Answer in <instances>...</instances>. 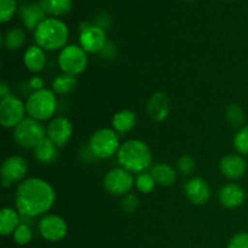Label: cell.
<instances>
[{
    "instance_id": "cell-15",
    "label": "cell",
    "mask_w": 248,
    "mask_h": 248,
    "mask_svg": "<svg viewBox=\"0 0 248 248\" xmlns=\"http://www.w3.org/2000/svg\"><path fill=\"white\" fill-rule=\"evenodd\" d=\"M219 171L225 178L239 179L247 171V162L240 154H228L219 161Z\"/></svg>"
},
{
    "instance_id": "cell-34",
    "label": "cell",
    "mask_w": 248,
    "mask_h": 248,
    "mask_svg": "<svg viewBox=\"0 0 248 248\" xmlns=\"http://www.w3.org/2000/svg\"><path fill=\"white\" fill-rule=\"evenodd\" d=\"M121 207L126 213L135 212L138 208V198L133 194H126L125 198L121 201Z\"/></svg>"
},
{
    "instance_id": "cell-13",
    "label": "cell",
    "mask_w": 248,
    "mask_h": 248,
    "mask_svg": "<svg viewBox=\"0 0 248 248\" xmlns=\"http://www.w3.org/2000/svg\"><path fill=\"white\" fill-rule=\"evenodd\" d=\"M73 135V125L64 116H56L46 127V137L52 140L58 148L63 147L70 140Z\"/></svg>"
},
{
    "instance_id": "cell-2",
    "label": "cell",
    "mask_w": 248,
    "mask_h": 248,
    "mask_svg": "<svg viewBox=\"0 0 248 248\" xmlns=\"http://www.w3.org/2000/svg\"><path fill=\"white\" fill-rule=\"evenodd\" d=\"M120 167L131 173H142L149 169L153 161L152 150L147 143L140 140H128L120 145L118 154Z\"/></svg>"
},
{
    "instance_id": "cell-32",
    "label": "cell",
    "mask_w": 248,
    "mask_h": 248,
    "mask_svg": "<svg viewBox=\"0 0 248 248\" xmlns=\"http://www.w3.org/2000/svg\"><path fill=\"white\" fill-rule=\"evenodd\" d=\"M177 169H178V171L182 174L188 176V174H190L195 170V160L190 155H182L178 159V161H177Z\"/></svg>"
},
{
    "instance_id": "cell-30",
    "label": "cell",
    "mask_w": 248,
    "mask_h": 248,
    "mask_svg": "<svg viewBox=\"0 0 248 248\" xmlns=\"http://www.w3.org/2000/svg\"><path fill=\"white\" fill-rule=\"evenodd\" d=\"M31 237H33V232H31L29 225L24 224V223H21L14 232L15 242L17 245H19V246L28 245L31 241Z\"/></svg>"
},
{
    "instance_id": "cell-1",
    "label": "cell",
    "mask_w": 248,
    "mask_h": 248,
    "mask_svg": "<svg viewBox=\"0 0 248 248\" xmlns=\"http://www.w3.org/2000/svg\"><path fill=\"white\" fill-rule=\"evenodd\" d=\"M56 201V191L47 181L36 177L24 179L17 186L15 194L16 210L22 218L40 217L52 208Z\"/></svg>"
},
{
    "instance_id": "cell-8",
    "label": "cell",
    "mask_w": 248,
    "mask_h": 248,
    "mask_svg": "<svg viewBox=\"0 0 248 248\" xmlns=\"http://www.w3.org/2000/svg\"><path fill=\"white\" fill-rule=\"evenodd\" d=\"M135 177L123 167L113 169L107 172L103 178V186L107 193L115 196L126 195L135 186Z\"/></svg>"
},
{
    "instance_id": "cell-6",
    "label": "cell",
    "mask_w": 248,
    "mask_h": 248,
    "mask_svg": "<svg viewBox=\"0 0 248 248\" xmlns=\"http://www.w3.org/2000/svg\"><path fill=\"white\" fill-rule=\"evenodd\" d=\"M44 138H46V128L33 118H26L14 128L15 142L24 149H34Z\"/></svg>"
},
{
    "instance_id": "cell-9",
    "label": "cell",
    "mask_w": 248,
    "mask_h": 248,
    "mask_svg": "<svg viewBox=\"0 0 248 248\" xmlns=\"http://www.w3.org/2000/svg\"><path fill=\"white\" fill-rule=\"evenodd\" d=\"M26 103L14 94L0 101V124L4 127L15 128L26 119Z\"/></svg>"
},
{
    "instance_id": "cell-12",
    "label": "cell",
    "mask_w": 248,
    "mask_h": 248,
    "mask_svg": "<svg viewBox=\"0 0 248 248\" xmlns=\"http://www.w3.org/2000/svg\"><path fill=\"white\" fill-rule=\"evenodd\" d=\"M28 172V164L19 155H12L2 162L0 174H1L2 186L7 188L12 183L22 182Z\"/></svg>"
},
{
    "instance_id": "cell-21",
    "label": "cell",
    "mask_w": 248,
    "mask_h": 248,
    "mask_svg": "<svg viewBox=\"0 0 248 248\" xmlns=\"http://www.w3.org/2000/svg\"><path fill=\"white\" fill-rule=\"evenodd\" d=\"M21 224V215L18 211L4 207L0 211V234L2 236L14 235L15 230Z\"/></svg>"
},
{
    "instance_id": "cell-25",
    "label": "cell",
    "mask_w": 248,
    "mask_h": 248,
    "mask_svg": "<svg viewBox=\"0 0 248 248\" xmlns=\"http://www.w3.org/2000/svg\"><path fill=\"white\" fill-rule=\"evenodd\" d=\"M78 80L73 75L61 74L53 79L52 81V91L56 94H68L77 87Z\"/></svg>"
},
{
    "instance_id": "cell-19",
    "label": "cell",
    "mask_w": 248,
    "mask_h": 248,
    "mask_svg": "<svg viewBox=\"0 0 248 248\" xmlns=\"http://www.w3.org/2000/svg\"><path fill=\"white\" fill-rule=\"evenodd\" d=\"M33 150L35 160L43 165H51L58 159V147L47 137L44 138Z\"/></svg>"
},
{
    "instance_id": "cell-17",
    "label": "cell",
    "mask_w": 248,
    "mask_h": 248,
    "mask_svg": "<svg viewBox=\"0 0 248 248\" xmlns=\"http://www.w3.org/2000/svg\"><path fill=\"white\" fill-rule=\"evenodd\" d=\"M218 199L225 208H237L245 202L246 193L239 184L228 183L219 189Z\"/></svg>"
},
{
    "instance_id": "cell-28",
    "label": "cell",
    "mask_w": 248,
    "mask_h": 248,
    "mask_svg": "<svg viewBox=\"0 0 248 248\" xmlns=\"http://www.w3.org/2000/svg\"><path fill=\"white\" fill-rule=\"evenodd\" d=\"M234 148L240 155L242 156H248V126H242L235 133L234 140Z\"/></svg>"
},
{
    "instance_id": "cell-5",
    "label": "cell",
    "mask_w": 248,
    "mask_h": 248,
    "mask_svg": "<svg viewBox=\"0 0 248 248\" xmlns=\"http://www.w3.org/2000/svg\"><path fill=\"white\" fill-rule=\"evenodd\" d=\"M118 132L113 128H101L92 133L89 142L90 153L94 157L101 160L109 159L118 154L120 149V142H119Z\"/></svg>"
},
{
    "instance_id": "cell-14",
    "label": "cell",
    "mask_w": 248,
    "mask_h": 248,
    "mask_svg": "<svg viewBox=\"0 0 248 248\" xmlns=\"http://www.w3.org/2000/svg\"><path fill=\"white\" fill-rule=\"evenodd\" d=\"M184 194L191 203L202 206L211 199V188L207 182L201 177H194L184 184Z\"/></svg>"
},
{
    "instance_id": "cell-26",
    "label": "cell",
    "mask_w": 248,
    "mask_h": 248,
    "mask_svg": "<svg viewBox=\"0 0 248 248\" xmlns=\"http://www.w3.org/2000/svg\"><path fill=\"white\" fill-rule=\"evenodd\" d=\"M2 41H4V46L7 50H18L26 41V33L19 27H12L5 33Z\"/></svg>"
},
{
    "instance_id": "cell-4",
    "label": "cell",
    "mask_w": 248,
    "mask_h": 248,
    "mask_svg": "<svg viewBox=\"0 0 248 248\" xmlns=\"http://www.w3.org/2000/svg\"><path fill=\"white\" fill-rule=\"evenodd\" d=\"M26 110L29 118L38 121H46L55 115L57 110V96L52 90L43 89L31 92L26 102Z\"/></svg>"
},
{
    "instance_id": "cell-27",
    "label": "cell",
    "mask_w": 248,
    "mask_h": 248,
    "mask_svg": "<svg viewBox=\"0 0 248 248\" xmlns=\"http://www.w3.org/2000/svg\"><path fill=\"white\" fill-rule=\"evenodd\" d=\"M225 118L232 127H242L246 120L244 109L239 104H230L225 110Z\"/></svg>"
},
{
    "instance_id": "cell-16",
    "label": "cell",
    "mask_w": 248,
    "mask_h": 248,
    "mask_svg": "<svg viewBox=\"0 0 248 248\" xmlns=\"http://www.w3.org/2000/svg\"><path fill=\"white\" fill-rule=\"evenodd\" d=\"M171 110V102L165 92H156L150 97L147 104V113L155 123L166 120Z\"/></svg>"
},
{
    "instance_id": "cell-3",
    "label": "cell",
    "mask_w": 248,
    "mask_h": 248,
    "mask_svg": "<svg viewBox=\"0 0 248 248\" xmlns=\"http://www.w3.org/2000/svg\"><path fill=\"white\" fill-rule=\"evenodd\" d=\"M69 31L67 24L56 17L45 18L34 31L36 45L45 51L62 50L67 46Z\"/></svg>"
},
{
    "instance_id": "cell-35",
    "label": "cell",
    "mask_w": 248,
    "mask_h": 248,
    "mask_svg": "<svg viewBox=\"0 0 248 248\" xmlns=\"http://www.w3.org/2000/svg\"><path fill=\"white\" fill-rule=\"evenodd\" d=\"M29 87L33 90V92L40 91L44 89V80L40 77H33L29 80Z\"/></svg>"
},
{
    "instance_id": "cell-23",
    "label": "cell",
    "mask_w": 248,
    "mask_h": 248,
    "mask_svg": "<svg viewBox=\"0 0 248 248\" xmlns=\"http://www.w3.org/2000/svg\"><path fill=\"white\" fill-rule=\"evenodd\" d=\"M152 176L154 177L155 182L157 186H171L172 184L176 183L177 181V173L172 166L169 164H160L154 165L150 171Z\"/></svg>"
},
{
    "instance_id": "cell-36",
    "label": "cell",
    "mask_w": 248,
    "mask_h": 248,
    "mask_svg": "<svg viewBox=\"0 0 248 248\" xmlns=\"http://www.w3.org/2000/svg\"><path fill=\"white\" fill-rule=\"evenodd\" d=\"M10 94H11L10 87L7 86V84H5V82H1V84H0V101H1V99H5L6 97H9Z\"/></svg>"
},
{
    "instance_id": "cell-11",
    "label": "cell",
    "mask_w": 248,
    "mask_h": 248,
    "mask_svg": "<svg viewBox=\"0 0 248 248\" xmlns=\"http://www.w3.org/2000/svg\"><path fill=\"white\" fill-rule=\"evenodd\" d=\"M41 237L46 241H62L68 234V225L62 217L57 215H45L38 225Z\"/></svg>"
},
{
    "instance_id": "cell-10",
    "label": "cell",
    "mask_w": 248,
    "mask_h": 248,
    "mask_svg": "<svg viewBox=\"0 0 248 248\" xmlns=\"http://www.w3.org/2000/svg\"><path fill=\"white\" fill-rule=\"evenodd\" d=\"M79 43L87 53L102 52L107 47L106 31L97 24H82Z\"/></svg>"
},
{
    "instance_id": "cell-29",
    "label": "cell",
    "mask_w": 248,
    "mask_h": 248,
    "mask_svg": "<svg viewBox=\"0 0 248 248\" xmlns=\"http://www.w3.org/2000/svg\"><path fill=\"white\" fill-rule=\"evenodd\" d=\"M135 186L140 193L149 194L154 190L156 182H155L154 177L152 176L150 172H142V173H138V176L136 177Z\"/></svg>"
},
{
    "instance_id": "cell-31",
    "label": "cell",
    "mask_w": 248,
    "mask_h": 248,
    "mask_svg": "<svg viewBox=\"0 0 248 248\" xmlns=\"http://www.w3.org/2000/svg\"><path fill=\"white\" fill-rule=\"evenodd\" d=\"M16 0H0V22H9L16 14Z\"/></svg>"
},
{
    "instance_id": "cell-7",
    "label": "cell",
    "mask_w": 248,
    "mask_h": 248,
    "mask_svg": "<svg viewBox=\"0 0 248 248\" xmlns=\"http://www.w3.org/2000/svg\"><path fill=\"white\" fill-rule=\"evenodd\" d=\"M89 64L87 52L81 46L67 45L60 51L58 55V65L63 74L78 77L85 72Z\"/></svg>"
},
{
    "instance_id": "cell-37",
    "label": "cell",
    "mask_w": 248,
    "mask_h": 248,
    "mask_svg": "<svg viewBox=\"0 0 248 248\" xmlns=\"http://www.w3.org/2000/svg\"><path fill=\"white\" fill-rule=\"evenodd\" d=\"M21 1H28V0H21Z\"/></svg>"
},
{
    "instance_id": "cell-24",
    "label": "cell",
    "mask_w": 248,
    "mask_h": 248,
    "mask_svg": "<svg viewBox=\"0 0 248 248\" xmlns=\"http://www.w3.org/2000/svg\"><path fill=\"white\" fill-rule=\"evenodd\" d=\"M44 11L53 17L65 16L72 11V0H40Z\"/></svg>"
},
{
    "instance_id": "cell-22",
    "label": "cell",
    "mask_w": 248,
    "mask_h": 248,
    "mask_svg": "<svg viewBox=\"0 0 248 248\" xmlns=\"http://www.w3.org/2000/svg\"><path fill=\"white\" fill-rule=\"evenodd\" d=\"M136 114L130 109H123L113 115L111 127L118 133H127L133 130L136 125Z\"/></svg>"
},
{
    "instance_id": "cell-18",
    "label": "cell",
    "mask_w": 248,
    "mask_h": 248,
    "mask_svg": "<svg viewBox=\"0 0 248 248\" xmlns=\"http://www.w3.org/2000/svg\"><path fill=\"white\" fill-rule=\"evenodd\" d=\"M46 12L44 11L40 2H31L21 6L19 16L24 27L29 31H35L36 27L45 19Z\"/></svg>"
},
{
    "instance_id": "cell-20",
    "label": "cell",
    "mask_w": 248,
    "mask_h": 248,
    "mask_svg": "<svg viewBox=\"0 0 248 248\" xmlns=\"http://www.w3.org/2000/svg\"><path fill=\"white\" fill-rule=\"evenodd\" d=\"M45 50L38 45H33L26 50L23 55V63L27 69L31 73H39L45 68L46 56Z\"/></svg>"
},
{
    "instance_id": "cell-33",
    "label": "cell",
    "mask_w": 248,
    "mask_h": 248,
    "mask_svg": "<svg viewBox=\"0 0 248 248\" xmlns=\"http://www.w3.org/2000/svg\"><path fill=\"white\" fill-rule=\"evenodd\" d=\"M228 248H248V232H241L230 239Z\"/></svg>"
}]
</instances>
